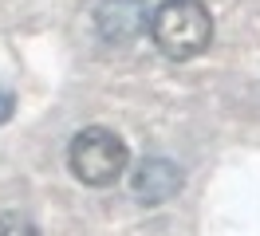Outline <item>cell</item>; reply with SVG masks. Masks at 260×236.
I'll use <instances>...</instances> for the list:
<instances>
[{
  "mask_svg": "<svg viewBox=\"0 0 260 236\" xmlns=\"http://www.w3.org/2000/svg\"><path fill=\"white\" fill-rule=\"evenodd\" d=\"M150 8L146 0H99L95 8V31L107 44H130L142 31H150Z\"/></svg>",
  "mask_w": 260,
  "mask_h": 236,
  "instance_id": "obj_3",
  "label": "cell"
},
{
  "mask_svg": "<svg viewBox=\"0 0 260 236\" xmlns=\"http://www.w3.org/2000/svg\"><path fill=\"white\" fill-rule=\"evenodd\" d=\"M0 236H40V228H36L32 217H24L16 209H4L0 213Z\"/></svg>",
  "mask_w": 260,
  "mask_h": 236,
  "instance_id": "obj_5",
  "label": "cell"
},
{
  "mask_svg": "<svg viewBox=\"0 0 260 236\" xmlns=\"http://www.w3.org/2000/svg\"><path fill=\"white\" fill-rule=\"evenodd\" d=\"M67 165L83 185L107 189L130 170V146L111 126H83L67 146Z\"/></svg>",
  "mask_w": 260,
  "mask_h": 236,
  "instance_id": "obj_2",
  "label": "cell"
},
{
  "mask_svg": "<svg viewBox=\"0 0 260 236\" xmlns=\"http://www.w3.org/2000/svg\"><path fill=\"white\" fill-rule=\"evenodd\" d=\"M181 185H185V173L170 157H146L130 173V189L142 205H166L170 197L181 193Z\"/></svg>",
  "mask_w": 260,
  "mask_h": 236,
  "instance_id": "obj_4",
  "label": "cell"
},
{
  "mask_svg": "<svg viewBox=\"0 0 260 236\" xmlns=\"http://www.w3.org/2000/svg\"><path fill=\"white\" fill-rule=\"evenodd\" d=\"M150 40L166 59H197L213 44V12L205 0H162L150 16Z\"/></svg>",
  "mask_w": 260,
  "mask_h": 236,
  "instance_id": "obj_1",
  "label": "cell"
},
{
  "mask_svg": "<svg viewBox=\"0 0 260 236\" xmlns=\"http://www.w3.org/2000/svg\"><path fill=\"white\" fill-rule=\"evenodd\" d=\"M12 110H16V94H12V91H0V122H8Z\"/></svg>",
  "mask_w": 260,
  "mask_h": 236,
  "instance_id": "obj_6",
  "label": "cell"
}]
</instances>
